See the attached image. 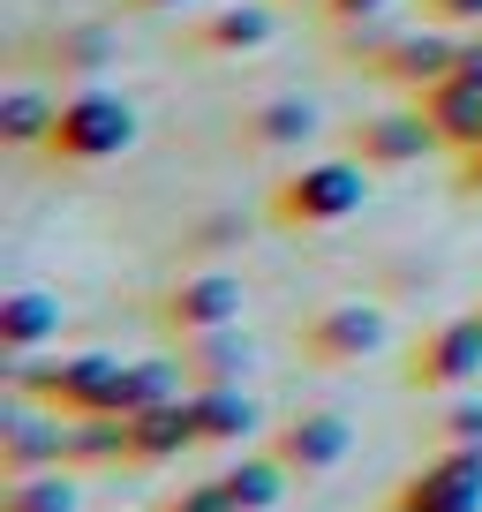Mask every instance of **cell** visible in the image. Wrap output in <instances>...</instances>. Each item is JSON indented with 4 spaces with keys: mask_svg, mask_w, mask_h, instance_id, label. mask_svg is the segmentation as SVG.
<instances>
[{
    "mask_svg": "<svg viewBox=\"0 0 482 512\" xmlns=\"http://www.w3.org/2000/svg\"><path fill=\"white\" fill-rule=\"evenodd\" d=\"M362 204H370V166L362 159H317V166H294L287 181H272V226H294V234L339 226Z\"/></svg>",
    "mask_w": 482,
    "mask_h": 512,
    "instance_id": "6da1fadb",
    "label": "cell"
},
{
    "mask_svg": "<svg viewBox=\"0 0 482 512\" xmlns=\"http://www.w3.org/2000/svg\"><path fill=\"white\" fill-rule=\"evenodd\" d=\"M136 144V106L113 91H76L53 106V128H46V159L53 166H98V159H121Z\"/></svg>",
    "mask_w": 482,
    "mask_h": 512,
    "instance_id": "7a4b0ae2",
    "label": "cell"
},
{
    "mask_svg": "<svg viewBox=\"0 0 482 512\" xmlns=\"http://www.w3.org/2000/svg\"><path fill=\"white\" fill-rule=\"evenodd\" d=\"M16 392L38 400L46 415H113V392H121V362L113 354H61V362H23L16 369Z\"/></svg>",
    "mask_w": 482,
    "mask_h": 512,
    "instance_id": "3957f363",
    "label": "cell"
},
{
    "mask_svg": "<svg viewBox=\"0 0 482 512\" xmlns=\"http://www.w3.org/2000/svg\"><path fill=\"white\" fill-rule=\"evenodd\" d=\"M475 377H482V309L430 324L415 339V354H407V392H460Z\"/></svg>",
    "mask_w": 482,
    "mask_h": 512,
    "instance_id": "277c9868",
    "label": "cell"
},
{
    "mask_svg": "<svg viewBox=\"0 0 482 512\" xmlns=\"http://www.w3.org/2000/svg\"><path fill=\"white\" fill-rule=\"evenodd\" d=\"M385 309L377 302H332V309H317V317L302 324V354L317 369H339V362H362V354H377L385 347Z\"/></svg>",
    "mask_w": 482,
    "mask_h": 512,
    "instance_id": "5b68a950",
    "label": "cell"
},
{
    "mask_svg": "<svg viewBox=\"0 0 482 512\" xmlns=\"http://www.w3.org/2000/svg\"><path fill=\"white\" fill-rule=\"evenodd\" d=\"M400 497L415 512H482V452L475 445H445L430 467L400 482Z\"/></svg>",
    "mask_w": 482,
    "mask_h": 512,
    "instance_id": "8992f818",
    "label": "cell"
},
{
    "mask_svg": "<svg viewBox=\"0 0 482 512\" xmlns=\"http://www.w3.org/2000/svg\"><path fill=\"white\" fill-rule=\"evenodd\" d=\"M159 317H166V332H181V339L226 332V324H241V279H226V272H189V279H174V287H166Z\"/></svg>",
    "mask_w": 482,
    "mask_h": 512,
    "instance_id": "52a82bcc",
    "label": "cell"
},
{
    "mask_svg": "<svg viewBox=\"0 0 482 512\" xmlns=\"http://www.w3.org/2000/svg\"><path fill=\"white\" fill-rule=\"evenodd\" d=\"M430 144H437V128L422 121V106H407V113H370V121L347 136V159H362L377 174V166H415Z\"/></svg>",
    "mask_w": 482,
    "mask_h": 512,
    "instance_id": "ba28073f",
    "label": "cell"
},
{
    "mask_svg": "<svg viewBox=\"0 0 482 512\" xmlns=\"http://www.w3.org/2000/svg\"><path fill=\"white\" fill-rule=\"evenodd\" d=\"M415 106H422V121L437 128V144H445V151H482V83L437 76V83L415 91Z\"/></svg>",
    "mask_w": 482,
    "mask_h": 512,
    "instance_id": "9c48e42d",
    "label": "cell"
},
{
    "mask_svg": "<svg viewBox=\"0 0 482 512\" xmlns=\"http://www.w3.org/2000/svg\"><path fill=\"white\" fill-rule=\"evenodd\" d=\"M347 445H354L347 415H294V422H279L272 460L287 467V475H324V467L347 460Z\"/></svg>",
    "mask_w": 482,
    "mask_h": 512,
    "instance_id": "30bf717a",
    "label": "cell"
},
{
    "mask_svg": "<svg viewBox=\"0 0 482 512\" xmlns=\"http://www.w3.org/2000/svg\"><path fill=\"white\" fill-rule=\"evenodd\" d=\"M121 437H129V467H159L181 460L196 445V415H189V392L166 407H144V415H121Z\"/></svg>",
    "mask_w": 482,
    "mask_h": 512,
    "instance_id": "8fae6325",
    "label": "cell"
},
{
    "mask_svg": "<svg viewBox=\"0 0 482 512\" xmlns=\"http://www.w3.org/2000/svg\"><path fill=\"white\" fill-rule=\"evenodd\" d=\"M452 61H460V38H445V23H430V31L392 38V46L377 53V76H385V83H407V91H422V83L452 76Z\"/></svg>",
    "mask_w": 482,
    "mask_h": 512,
    "instance_id": "7c38bea8",
    "label": "cell"
},
{
    "mask_svg": "<svg viewBox=\"0 0 482 512\" xmlns=\"http://www.w3.org/2000/svg\"><path fill=\"white\" fill-rule=\"evenodd\" d=\"M272 31H279V16L264 0H234V8H211V16L189 23V46L196 53H257V46H272Z\"/></svg>",
    "mask_w": 482,
    "mask_h": 512,
    "instance_id": "4fadbf2b",
    "label": "cell"
},
{
    "mask_svg": "<svg viewBox=\"0 0 482 512\" xmlns=\"http://www.w3.org/2000/svg\"><path fill=\"white\" fill-rule=\"evenodd\" d=\"M68 445V415H8L0 422V475H38V467H61Z\"/></svg>",
    "mask_w": 482,
    "mask_h": 512,
    "instance_id": "5bb4252c",
    "label": "cell"
},
{
    "mask_svg": "<svg viewBox=\"0 0 482 512\" xmlns=\"http://www.w3.org/2000/svg\"><path fill=\"white\" fill-rule=\"evenodd\" d=\"M189 415H196V445H241L257 430V407L241 400V384H189Z\"/></svg>",
    "mask_w": 482,
    "mask_h": 512,
    "instance_id": "9a60e30c",
    "label": "cell"
},
{
    "mask_svg": "<svg viewBox=\"0 0 482 512\" xmlns=\"http://www.w3.org/2000/svg\"><path fill=\"white\" fill-rule=\"evenodd\" d=\"M46 339H61V302L38 287L0 294V354H38Z\"/></svg>",
    "mask_w": 482,
    "mask_h": 512,
    "instance_id": "2e32d148",
    "label": "cell"
},
{
    "mask_svg": "<svg viewBox=\"0 0 482 512\" xmlns=\"http://www.w3.org/2000/svg\"><path fill=\"white\" fill-rule=\"evenodd\" d=\"M241 136H249V144H264V151L309 144V136H317V106H309V98H264V106L241 121Z\"/></svg>",
    "mask_w": 482,
    "mask_h": 512,
    "instance_id": "e0dca14e",
    "label": "cell"
},
{
    "mask_svg": "<svg viewBox=\"0 0 482 512\" xmlns=\"http://www.w3.org/2000/svg\"><path fill=\"white\" fill-rule=\"evenodd\" d=\"M76 467H38V475H8V490H0V512H76L83 505V490L76 482Z\"/></svg>",
    "mask_w": 482,
    "mask_h": 512,
    "instance_id": "ac0fdd59",
    "label": "cell"
},
{
    "mask_svg": "<svg viewBox=\"0 0 482 512\" xmlns=\"http://www.w3.org/2000/svg\"><path fill=\"white\" fill-rule=\"evenodd\" d=\"M219 490H226L234 512H272L279 497H287V467H279V460H234L219 475Z\"/></svg>",
    "mask_w": 482,
    "mask_h": 512,
    "instance_id": "d6986e66",
    "label": "cell"
},
{
    "mask_svg": "<svg viewBox=\"0 0 482 512\" xmlns=\"http://www.w3.org/2000/svg\"><path fill=\"white\" fill-rule=\"evenodd\" d=\"M181 400V369L174 362H121V392H113V415H144V407Z\"/></svg>",
    "mask_w": 482,
    "mask_h": 512,
    "instance_id": "ffe728a7",
    "label": "cell"
},
{
    "mask_svg": "<svg viewBox=\"0 0 482 512\" xmlns=\"http://www.w3.org/2000/svg\"><path fill=\"white\" fill-rule=\"evenodd\" d=\"M181 347H189V377L196 384H234V369L249 362V347H241V332L234 324H226V332H196V339H181Z\"/></svg>",
    "mask_w": 482,
    "mask_h": 512,
    "instance_id": "44dd1931",
    "label": "cell"
},
{
    "mask_svg": "<svg viewBox=\"0 0 482 512\" xmlns=\"http://www.w3.org/2000/svg\"><path fill=\"white\" fill-rule=\"evenodd\" d=\"M46 128H53V98H38V91L0 98V144H46Z\"/></svg>",
    "mask_w": 482,
    "mask_h": 512,
    "instance_id": "7402d4cb",
    "label": "cell"
},
{
    "mask_svg": "<svg viewBox=\"0 0 482 512\" xmlns=\"http://www.w3.org/2000/svg\"><path fill=\"white\" fill-rule=\"evenodd\" d=\"M159 512H234V505H226V490H219V475H211V482H189V490H174V497H159Z\"/></svg>",
    "mask_w": 482,
    "mask_h": 512,
    "instance_id": "603a6c76",
    "label": "cell"
},
{
    "mask_svg": "<svg viewBox=\"0 0 482 512\" xmlns=\"http://www.w3.org/2000/svg\"><path fill=\"white\" fill-rule=\"evenodd\" d=\"M422 23H445V31H482V0H422Z\"/></svg>",
    "mask_w": 482,
    "mask_h": 512,
    "instance_id": "cb8c5ba5",
    "label": "cell"
},
{
    "mask_svg": "<svg viewBox=\"0 0 482 512\" xmlns=\"http://www.w3.org/2000/svg\"><path fill=\"white\" fill-rule=\"evenodd\" d=\"M437 430H445V445H475V452H482V400H460Z\"/></svg>",
    "mask_w": 482,
    "mask_h": 512,
    "instance_id": "d4e9b609",
    "label": "cell"
},
{
    "mask_svg": "<svg viewBox=\"0 0 482 512\" xmlns=\"http://www.w3.org/2000/svg\"><path fill=\"white\" fill-rule=\"evenodd\" d=\"M392 0H324V16L332 23H370V16H385Z\"/></svg>",
    "mask_w": 482,
    "mask_h": 512,
    "instance_id": "484cf974",
    "label": "cell"
},
{
    "mask_svg": "<svg viewBox=\"0 0 482 512\" xmlns=\"http://www.w3.org/2000/svg\"><path fill=\"white\" fill-rule=\"evenodd\" d=\"M452 76L482 83V31H475V38H460V61H452Z\"/></svg>",
    "mask_w": 482,
    "mask_h": 512,
    "instance_id": "4316f807",
    "label": "cell"
},
{
    "mask_svg": "<svg viewBox=\"0 0 482 512\" xmlns=\"http://www.w3.org/2000/svg\"><path fill=\"white\" fill-rule=\"evenodd\" d=\"M68 53H76V68H98V61H106V38L83 31V38H68Z\"/></svg>",
    "mask_w": 482,
    "mask_h": 512,
    "instance_id": "83f0119b",
    "label": "cell"
},
{
    "mask_svg": "<svg viewBox=\"0 0 482 512\" xmlns=\"http://www.w3.org/2000/svg\"><path fill=\"white\" fill-rule=\"evenodd\" d=\"M121 8H136V16H166V8H189V0H121Z\"/></svg>",
    "mask_w": 482,
    "mask_h": 512,
    "instance_id": "f1b7e54d",
    "label": "cell"
},
{
    "mask_svg": "<svg viewBox=\"0 0 482 512\" xmlns=\"http://www.w3.org/2000/svg\"><path fill=\"white\" fill-rule=\"evenodd\" d=\"M467 181H475V189H482V151H467Z\"/></svg>",
    "mask_w": 482,
    "mask_h": 512,
    "instance_id": "f546056e",
    "label": "cell"
},
{
    "mask_svg": "<svg viewBox=\"0 0 482 512\" xmlns=\"http://www.w3.org/2000/svg\"><path fill=\"white\" fill-rule=\"evenodd\" d=\"M385 512H415V505H407V497H392V505H385Z\"/></svg>",
    "mask_w": 482,
    "mask_h": 512,
    "instance_id": "4dcf8cb0",
    "label": "cell"
},
{
    "mask_svg": "<svg viewBox=\"0 0 482 512\" xmlns=\"http://www.w3.org/2000/svg\"><path fill=\"white\" fill-rule=\"evenodd\" d=\"M317 8H324V0H317Z\"/></svg>",
    "mask_w": 482,
    "mask_h": 512,
    "instance_id": "1f68e13d",
    "label": "cell"
}]
</instances>
